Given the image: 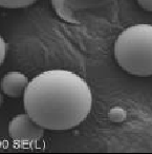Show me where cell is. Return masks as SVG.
Here are the masks:
<instances>
[{
    "label": "cell",
    "mask_w": 152,
    "mask_h": 154,
    "mask_svg": "<svg viewBox=\"0 0 152 154\" xmlns=\"http://www.w3.org/2000/svg\"><path fill=\"white\" fill-rule=\"evenodd\" d=\"M37 0H0V7L5 9H20L30 7Z\"/></svg>",
    "instance_id": "6"
},
{
    "label": "cell",
    "mask_w": 152,
    "mask_h": 154,
    "mask_svg": "<svg viewBox=\"0 0 152 154\" xmlns=\"http://www.w3.org/2000/svg\"><path fill=\"white\" fill-rule=\"evenodd\" d=\"M25 112L46 130H69L86 119L92 94L80 75L49 70L34 77L23 94Z\"/></svg>",
    "instance_id": "1"
},
{
    "label": "cell",
    "mask_w": 152,
    "mask_h": 154,
    "mask_svg": "<svg viewBox=\"0 0 152 154\" xmlns=\"http://www.w3.org/2000/svg\"><path fill=\"white\" fill-rule=\"evenodd\" d=\"M115 0H51L57 15L70 24H84L103 15Z\"/></svg>",
    "instance_id": "3"
},
{
    "label": "cell",
    "mask_w": 152,
    "mask_h": 154,
    "mask_svg": "<svg viewBox=\"0 0 152 154\" xmlns=\"http://www.w3.org/2000/svg\"><path fill=\"white\" fill-rule=\"evenodd\" d=\"M137 3L142 9L148 12H152V0H137Z\"/></svg>",
    "instance_id": "8"
},
{
    "label": "cell",
    "mask_w": 152,
    "mask_h": 154,
    "mask_svg": "<svg viewBox=\"0 0 152 154\" xmlns=\"http://www.w3.org/2000/svg\"><path fill=\"white\" fill-rule=\"evenodd\" d=\"M9 135L21 147L37 143L44 136V128L38 125L28 113L16 115L10 122Z\"/></svg>",
    "instance_id": "4"
},
{
    "label": "cell",
    "mask_w": 152,
    "mask_h": 154,
    "mask_svg": "<svg viewBox=\"0 0 152 154\" xmlns=\"http://www.w3.org/2000/svg\"><path fill=\"white\" fill-rule=\"evenodd\" d=\"M5 54H7V43H5L4 39L0 35V66L4 61Z\"/></svg>",
    "instance_id": "7"
},
{
    "label": "cell",
    "mask_w": 152,
    "mask_h": 154,
    "mask_svg": "<svg viewBox=\"0 0 152 154\" xmlns=\"http://www.w3.org/2000/svg\"><path fill=\"white\" fill-rule=\"evenodd\" d=\"M114 57L123 70L135 76H152V24L125 29L114 43Z\"/></svg>",
    "instance_id": "2"
},
{
    "label": "cell",
    "mask_w": 152,
    "mask_h": 154,
    "mask_svg": "<svg viewBox=\"0 0 152 154\" xmlns=\"http://www.w3.org/2000/svg\"><path fill=\"white\" fill-rule=\"evenodd\" d=\"M28 77L20 72H9L1 79V91L5 95L13 98L21 97L24 94L26 87L28 85Z\"/></svg>",
    "instance_id": "5"
},
{
    "label": "cell",
    "mask_w": 152,
    "mask_h": 154,
    "mask_svg": "<svg viewBox=\"0 0 152 154\" xmlns=\"http://www.w3.org/2000/svg\"><path fill=\"white\" fill-rule=\"evenodd\" d=\"M2 103V96H1V93H0V106Z\"/></svg>",
    "instance_id": "9"
}]
</instances>
